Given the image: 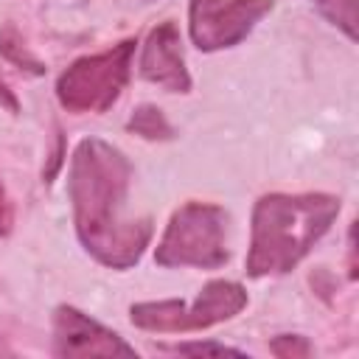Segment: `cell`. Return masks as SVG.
<instances>
[{
    "label": "cell",
    "instance_id": "6da1fadb",
    "mask_svg": "<svg viewBox=\"0 0 359 359\" xmlns=\"http://www.w3.org/2000/svg\"><path fill=\"white\" fill-rule=\"evenodd\" d=\"M132 165L121 149L98 137H84L73 149L67 194L81 247L112 269L135 266L149 241L151 219L129 216Z\"/></svg>",
    "mask_w": 359,
    "mask_h": 359
},
{
    "label": "cell",
    "instance_id": "7a4b0ae2",
    "mask_svg": "<svg viewBox=\"0 0 359 359\" xmlns=\"http://www.w3.org/2000/svg\"><path fill=\"white\" fill-rule=\"evenodd\" d=\"M339 213L331 194H266L252 208L247 275H283L328 233Z\"/></svg>",
    "mask_w": 359,
    "mask_h": 359
},
{
    "label": "cell",
    "instance_id": "3957f363",
    "mask_svg": "<svg viewBox=\"0 0 359 359\" xmlns=\"http://www.w3.org/2000/svg\"><path fill=\"white\" fill-rule=\"evenodd\" d=\"M227 213L213 202H185L168 219L154 261L160 266H196L219 269L230 252L224 247Z\"/></svg>",
    "mask_w": 359,
    "mask_h": 359
},
{
    "label": "cell",
    "instance_id": "277c9868",
    "mask_svg": "<svg viewBox=\"0 0 359 359\" xmlns=\"http://www.w3.org/2000/svg\"><path fill=\"white\" fill-rule=\"evenodd\" d=\"M135 39H123L109 50L76 59L56 81V98L67 112H107L129 81Z\"/></svg>",
    "mask_w": 359,
    "mask_h": 359
},
{
    "label": "cell",
    "instance_id": "5b68a950",
    "mask_svg": "<svg viewBox=\"0 0 359 359\" xmlns=\"http://www.w3.org/2000/svg\"><path fill=\"white\" fill-rule=\"evenodd\" d=\"M247 306V292L236 280H210L196 294L194 303L185 300H154V303H135L129 317L143 331L157 334H182V331H202L216 323L236 317Z\"/></svg>",
    "mask_w": 359,
    "mask_h": 359
},
{
    "label": "cell",
    "instance_id": "8992f818",
    "mask_svg": "<svg viewBox=\"0 0 359 359\" xmlns=\"http://www.w3.org/2000/svg\"><path fill=\"white\" fill-rule=\"evenodd\" d=\"M272 0H191L188 31L199 50L233 48L272 11Z\"/></svg>",
    "mask_w": 359,
    "mask_h": 359
},
{
    "label": "cell",
    "instance_id": "52a82bcc",
    "mask_svg": "<svg viewBox=\"0 0 359 359\" xmlns=\"http://www.w3.org/2000/svg\"><path fill=\"white\" fill-rule=\"evenodd\" d=\"M53 353L62 359L79 356H123L137 359V351L126 345L115 331L87 317L73 306H59L53 311Z\"/></svg>",
    "mask_w": 359,
    "mask_h": 359
},
{
    "label": "cell",
    "instance_id": "ba28073f",
    "mask_svg": "<svg viewBox=\"0 0 359 359\" xmlns=\"http://www.w3.org/2000/svg\"><path fill=\"white\" fill-rule=\"evenodd\" d=\"M140 76L168 93H188L191 90V73L185 67L182 56V39L171 20L160 22L149 31L143 50H140Z\"/></svg>",
    "mask_w": 359,
    "mask_h": 359
},
{
    "label": "cell",
    "instance_id": "9c48e42d",
    "mask_svg": "<svg viewBox=\"0 0 359 359\" xmlns=\"http://www.w3.org/2000/svg\"><path fill=\"white\" fill-rule=\"evenodd\" d=\"M0 53H3L11 65L28 70L31 76H42V73H45V65L28 50V45L22 42V36L17 34L14 25H3V28H0Z\"/></svg>",
    "mask_w": 359,
    "mask_h": 359
},
{
    "label": "cell",
    "instance_id": "30bf717a",
    "mask_svg": "<svg viewBox=\"0 0 359 359\" xmlns=\"http://www.w3.org/2000/svg\"><path fill=\"white\" fill-rule=\"evenodd\" d=\"M129 129H132L135 135L146 137V140H168V137L174 135L171 126H168V121H165V115H163L157 107H151V104H140V107L132 112Z\"/></svg>",
    "mask_w": 359,
    "mask_h": 359
},
{
    "label": "cell",
    "instance_id": "8fae6325",
    "mask_svg": "<svg viewBox=\"0 0 359 359\" xmlns=\"http://www.w3.org/2000/svg\"><path fill=\"white\" fill-rule=\"evenodd\" d=\"M348 39H356V0H309Z\"/></svg>",
    "mask_w": 359,
    "mask_h": 359
},
{
    "label": "cell",
    "instance_id": "7c38bea8",
    "mask_svg": "<svg viewBox=\"0 0 359 359\" xmlns=\"http://www.w3.org/2000/svg\"><path fill=\"white\" fill-rule=\"evenodd\" d=\"M269 351L280 359H300V356H311V345L306 337L300 334H280L269 342Z\"/></svg>",
    "mask_w": 359,
    "mask_h": 359
},
{
    "label": "cell",
    "instance_id": "4fadbf2b",
    "mask_svg": "<svg viewBox=\"0 0 359 359\" xmlns=\"http://www.w3.org/2000/svg\"><path fill=\"white\" fill-rule=\"evenodd\" d=\"M171 351L177 353H185V356H222V353H233V356H241L238 348H230V345H219V342H182V345H174Z\"/></svg>",
    "mask_w": 359,
    "mask_h": 359
},
{
    "label": "cell",
    "instance_id": "5bb4252c",
    "mask_svg": "<svg viewBox=\"0 0 359 359\" xmlns=\"http://www.w3.org/2000/svg\"><path fill=\"white\" fill-rule=\"evenodd\" d=\"M11 224H14V210H11V202L0 185V238L11 233Z\"/></svg>",
    "mask_w": 359,
    "mask_h": 359
},
{
    "label": "cell",
    "instance_id": "9a60e30c",
    "mask_svg": "<svg viewBox=\"0 0 359 359\" xmlns=\"http://www.w3.org/2000/svg\"><path fill=\"white\" fill-rule=\"evenodd\" d=\"M0 107H3V109H8L11 115H17V112H20V101H17V95H14L3 81H0Z\"/></svg>",
    "mask_w": 359,
    "mask_h": 359
},
{
    "label": "cell",
    "instance_id": "2e32d148",
    "mask_svg": "<svg viewBox=\"0 0 359 359\" xmlns=\"http://www.w3.org/2000/svg\"><path fill=\"white\" fill-rule=\"evenodd\" d=\"M8 353H11V348L6 345V337L0 334V356H8Z\"/></svg>",
    "mask_w": 359,
    "mask_h": 359
}]
</instances>
